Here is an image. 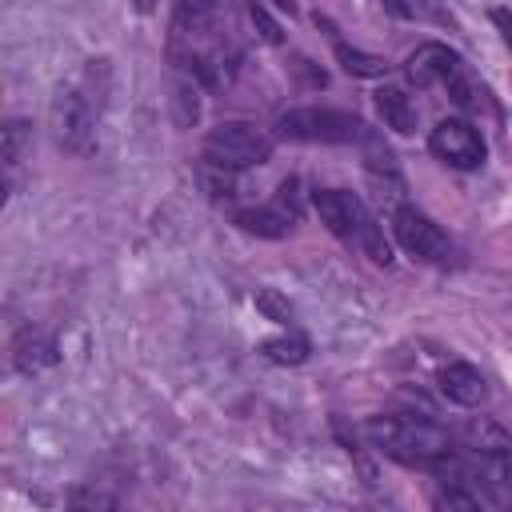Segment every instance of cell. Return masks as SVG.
I'll list each match as a JSON object with an SVG mask.
<instances>
[{
	"label": "cell",
	"instance_id": "cell-1",
	"mask_svg": "<svg viewBox=\"0 0 512 512\" xmlns=\"http://www.w3.org/2000/svg\"><path fill=\"white\" fill-rule=\"evenodd\" d=\"M168 60L204 88H228L240 64V48L220 28V0H176L168 20Z\"/></svg>",
	"mask_w": 512,
	"mask_h": 512
},
{
	"label": "cell",
	"instance_id": "cell-2",
	"mask_svg": "<svg viewBox=\"0 0 512 512\" xmlns=\"http://www.w3.org/2000/svg\"><path fill=\"white\" fill-rule=\"evenodd\" d=\"M364 436L384 456H392L408 468H424V472H436L456 452L448 428H440L432 420H420V416H372L364 424Z\"/></svg>",
	"mask_w": 512,
	"mask_h": 512
},
{
	"label": "cell",
	"instance_id": "cell-3",
	"mask_svg": "<svg viewBox=\"0 0 512 512\" xmlns=\"http://www.w3.org/2000/svg\"><path fill=\"white\" fill-rule=\"evenodd\" d=\"M312 208H316L320 224H324L336 240L364 248L376 264H392V248H388L380 224L368 216V208H364V200H360L356 192H344V188H316V192H312Z\"/></svg>",
	"mask_w": 512,
	"mask_h": 512
},
{
	"label": "cell",
	"instance_id": "cell-4",
	"mask_svg": "<svg viewBox=\"0 0 512 512\" xmlns=\"http://www.w3.org/2000/svg\"><path fill=\"white\" fill-rule=\"evenodd\" d=\"M276 136L280 140H300V144H364L372 128L344 108H288L276 116Z\"/></svg>",
	"mask_w": 512,
	"mask_h": 512
},
{
	"label": "cell",
	"instance_id": "cell-5",
	"mask_svg": "<svg viewBox=\"0 0 512 512\" xmlns=\"http://www.w3.org/2000/svg\"><path fill=\"white\" fill-rule=\"evenodd\" d=\"M272 148L276 140L248 124V120H224L216 124L208 136H204V156L216 160V164H228V168H256V164H268L272 160Z\"/></svg>",
	"mask_w": 512,
	"mask_h": 512
},
{
	"label": "cell",
	"instance_id": "cell-6",
	"mask_svg": "<svg viewBox=\"0 0 512 512\" xmlns=\"http://www.w3.org/2000/svg\"><path fill=\"white\" fill-rule=\"evenodd\" d=\"M392 236H396V244H400L408 256H416V260H424V264L448 268V264L456 260L452 240H448V236L440 232V224H432L416 204H396V208H392Z\"/></svg>",
	"mask_w": 512,
	"mask_h": 512
},
{
	"label": "cell",
	"instance_id": "cell-7",
	"mask_svg": "<svg viewBox=\"0 0 512 512\" xmlns=\"http://www.w3.org/2000/svg\"><path fill=\"white\" fill-rule=\"evenodd\" d=\"M304 216V204H300V180H284L268 204H256V208H232V220L252 232V236H264V240H280L288 236Z\"/></svg>",
	"mask_w": 512,
	"mask_h": 512
},
{
	"label": "cell",
	"instance_id": "cell-8",
	"mask_svg": "<svg viewBox=\"0 0 512 512\" xmlns=\"http://www.w3.org/2000/svg\"><path fill=\"white\" fill-rule=\"evenodd\" d=\"M96 104L76 92V88H60L56 100H52V132H56V144L64 152H88L92 148V132H96Z\"/></svg>",
	"mask_w": 512,
	"mask_h": 512
},
{
	"label": "cell",
	"instance_id": "cell-9",
	"mask_svg": "<svg viewBox=\"0 0 512 512\" xmlns=\"http://www.w3.org/2000/svg\"><path fill=\"white\" fill-rule=\"evenodd\" d=\"M428 148H432V156L436 160H444L448 168H456V172H472V168H480L484 164V136L468 124V120H460V116H448V120H440L432 132H428Z\"/></svg>",
	"mask_w": 512,
	"mask_h": 512
},
{
	"label": "cell",
	"instance_id": "cell-10",
	"mask_svg": "<svg viewBox=\"0 0 512 512\" xmlns=\"http://www.w3.org/2000/svg\"><path fill=\"white\" fill-rule=\"evenodd\" d=\"M460 64H464L460 52H452L448 44L428 40V44H416V48L408 52L404 76H408V84H416V88H432V84H448Z\"/></svg>",
	"mask_w": 512,
	"mask_h": 512
},
{
	"label": "cell",
	"instance_id": "cell-11",
	"mask_svg": "<svg viewBox=\"0 0 512 512\" xmlns=\"http://www.w3.org/2000/svg\"><path fill=\"white\" fill-rule=\"evenodd\" d=\"M436 388H440V396H444L448 404H460V408H476V404H484V396H488L484 376H480L472 364H464V360L444 364V368L436 372Z\"/></svg>",
	"mask_w": 512,
	"mask_h": 512
},
{
	"label": "cell",
	"instance_id": "cell-12",
	"mask_svg": "<svg viewBox=\"0 0 512 512\" xmlns=\"http://www.w3.org/2000/svg\"><path fill=\"white\" fill-rule=\"evenodd\" d=\"M472 488L484 496V504L512 508V452H504V456H476V480H472Z\"/></svg>",
	"mask_w": 512,
	"mask_h": 512
},
{
	"label": "cell",
	"instance_id": "cell-13",
	"mask_svg": "<svg viewBox=\"0 0 512 512\" xmlns=\"http://www.w3.org/2000/svg\"><path fill=\"white\" fill-rule=\"evenodd\" d=\"M56 360H60V348H56V340L44 328H20L16 332V340H12V364H16V372L36 376V372L52 368Z\"/></svg>",
	"mask_w": 512,
	"mask_h": 512
},
{
	"label": "cell",
	"instance_id": "cell-14",
	"mask_svg": "<svg viewBox=\"0 0 512 512\" xmlns=\"http://www.w3.org/2000/svg\"><path fill=\"white\" fill-rule=\"evenodd\" d=\"M316 24H320V28H328L332 52H336V60H340V68H344L348 76H364V80H376V76H384V72H388V60H384V56H372V52L348 48V44L340 40V32H336V24H332L328 16H316Z\"/></svg>",
	"mask_w": 512,
	"mask_h": 512
},
{
	"label": "cell",
	"instance_id": "cell-15",
	"mask_svg": "<svg viewBox=\"0 0 512 512\" xmlns=\"http://www.w3.org/2000/svg\"><path fill=\"white\" fill-rule=\"evenodd\" d=\"M376 112H380L384 128H392L400 136L416 132V104H412V96L404 88H392V84L376 88Z\"/></svg>",
	"mask_w": 512,
	"mask_h": 512
},
{
	"label": "cell",
	"instance_id": "cell-16",
	"mask_svg": "<svg viewBox=\"0 0 512 512\" xmlns=\"http://www.w3.org/2000/svg\"><path fill=\"white\" fill-rule=\"evenodd\" d=\"M460 440H464V448L476 452V456H504V452H512V436H508L496 420H488V416H472V420L464 424Z\"/></svg>",
	"mask_w": 512,
	"mask_h": 512
},
{
	"label": "cell",
	"instance_id": "cell-17",
	"mask_svg": "<svg viewBox=\"0 0 512 512\" xmlns=\"http://www.w3.org/2000/svg\"><path fill=\"white\" fill-rule=\"evenodd\" d=\"M196 180H200V188L208 192V200H216V204H228V200L236 196V168H228V164H216V160L200 156Z\"/></svg>",
	"mask_w": 512,
	"mask_h": 512
},
{
	"label": "cell",
	"instance_id": "cell-18",
	"mask_svg": "<svg viewBox=\"0 0 512 512\" xmlns=\"http://www.w3.org/2000/svg\"><path fill=\"white\" fill-rule=\"evenodd\" d=\"M264 356L272 360V364H304L308 356H312V344H308V336L304 332H284V336H272V340H264Z\"/></svg>",
	"mask_w": 512,
	"mask_h": 512
},
{
	"label": "cell",
	"instance_id": "cell-19",
	"mask_svg": "<svg viewBox=\"0 0 512 512\" xmlns=\"http://www.w3.org/2000/svg\"><path fill=\"white\" fill-rule=\"evenodd\" d=\"M28 140H32V124H28V120H8V124H4V164H8V168L20 164Z\"/></svg>",
	"mask_w": 512,
	"mask_h": 512
},
{
	"label": "cell",
	"instance_id": "cell-20",
	"mask_svg": "<svg viewBox=\"0 0 512 512\" xmlns=\"http://www.w3.org/2000/svg\"><path fill=\"white\" fill-rule=\"evenodd\" d=\"M256 312H264L268 320H276V324H284V328H292V304L276 292V288H256Z\"/></svg>",
	"mask_w": 512,
	"mask_h": 512
},
{
	"label": "cell",
	"instance_id": "cell-21",
	"mask_svg": "<svg viewBox=\"0 0 512 512\" xmlns=\"http://www.w3.org/2000/svg\"><path fill=\"white\" fill-rule=\"evenodd\" d=\"M248 16H252V24H256V32H260V40H268V44H284V32H280V24L264 12V4L260 0H248Z\"/></svg>",
	"mask_w": 512,
	"mask_h": 512
},
{
	"label": "cell",
	"instance_id": "cell-22",
	"mask_svg": "<svg viewBox=\"0 0 512 512\" xmlns=\"http://www.w3.org/2000/svg\"><path fill=\"white\" fill-rule=\"evenodd\" d=\"M68 504H76V508H116V496H104V492H72Z\"/></svg>",
	"mask_w": 512,
	"mask_h": 512
},
{
	"label": "cell",
	"instance_id": "cell-23",
	"mask_svg": "<svg viewBox=\"0 0 512 512\" xmlns=\"http://www.w3.org/2000/svg\"><path fill=\"white\" fill-rule=\"evenodd\" d=\"M492 20L504 28V40H508V48H512V16H508V12H492Z\"/></svg>",
	"mask_w": 512,
	"mask_h": 512
},
{
	"label": "cell",
	"instance_id": "cell-24",
	"mask_svg": "<svg viewBox=\"0 0 512 512\" xmlns=\"http://www.w3.org/2000/svg\"><path fill=\"white\" fill-rule=\"evenodd\" d=\"M276 8H284V12L292 16V12H296V0H276Z\"/></svg>",
	"mask_w": 512,
	"mask_h": 512
}]
</instances>
